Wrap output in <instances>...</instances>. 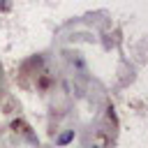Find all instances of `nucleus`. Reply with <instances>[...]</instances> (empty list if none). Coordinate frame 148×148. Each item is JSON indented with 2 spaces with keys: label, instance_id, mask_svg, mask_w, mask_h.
Listing matches in <instances>:
<instances>
[{
  "label": "nucleus",
  "instance_id": "f257e3e1",
  "mask_svg": "<svg viewBox=\"0 0 148 148\" xmlns=\"http://www.w3.org/2000/svg\"><path fill=\"white\" fill-rule=\"evenodd\" d=\"M74 139V132H65V134H60V139H58V143L60 146H65V143H69Z\"/></svg>",
  "mask_w": 148,
  "mask_h": 148
},
{
  "label": "nucleus",
  "instance_id": "f03ea898",
  "mask_svg": "<svg viewBox=\"0 0 148 148\" xmlns=\"http://www.w3.org/2000/svg\"><path fill=\"white\" fill-rule=\"evenodd\" d=\"M0 9H7V5H5V2H2V0H0Z\"/></svg>",
  "mask_w": 148,
  "mask_h": 148
}]
</instances>
